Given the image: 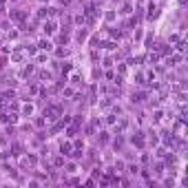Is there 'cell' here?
<instances>
[{"mask_svg":"<svg viewBox=\"0 0 188 188\" xmlns=\"http://www.w3.org/2000/svg\"><path fill=\"white\" fill-rule=\"evenodd\" d=\"M175 137H177V135H175V131H168V129H164L162 131V142H164V146H166V148H173L175 146Z\"/></svg>","mask_w":188,"mask_h":188,"instance_id":"cell-1","label":"cell"},{"mask_svg":"<svg viewBox=\"0 0 188 188\" xmlns=\"http://www.w3.org/2000/svg\"><path fill=\"white\" fill-rule=\"evenodd\" d=\"M131 144L137 146V148H144V144H146V135H144V131H135V133L131 135Z\"/></svg>","mask_w":188,"mask_h":188,"instance_id":"cell-2","label":"cell"},{"mask_svg":"<svg viewBox=\"0 0 188 188\" xmlns=\"http://www.w3.org/2000/svg\"><path fill=\"white\" fill-rule=\"evenodd\" d=\"M60 113H62V106H58V104H51L49 109L45 111V117L49 119V122H53V119H55V115H60Z\"/></svg>","mask_w":188,"mask_h":188,"instance_id":"cell-3","label":"cell"},{"mask_svg":"<svg viewBox=\"0 0 188 188\" xmlns=\"http://www.w3.org/2000/svg\"><path fill=\"white\" fill-rule=\"evenodd\" d=\"M151 49L157 51V55H168V53H173V47H168L166 42H157V45L151 47Z\"/></svg>","mask_w":188,"mask_h":188,"instance_id":"cell-4","label":"cell"},{"mask_svg":"<svg viewBox=\"0 0 188 188\" xmlns=\"http://www.w3.org/2000/svg\"><path fill=\"white\" fill-rule=\"evenodd\" d=\"M159 16V7L155 5V2H148V9H146V18L148 20H155Z\"/></svg>","mask_w":188,"mask_h":188,"instance_id":"cell-5","label":"cell"},{"mask_svg":"<svg viewBox=\"0 0 188 188\" xmlns=\"http://www.w3.org/2000/svg\"><path fill=\"white\" fill-rule=\"evenodd\" d=\"M182 60H184L182 53H170V58L166 60V64H168V66H179V64H182Z\"/></svg>","mask_w":188,"mask_h":188,"instance_id":"cell-6","label":"cell"},{"mask_svg":"<svg viewBox=\"0 0 188 188\" xmlns=\"http://www.w3.org/2000/svg\"><path fill=\"white\" fill-rule=\"evenodd\" d=\"M144 100H146V91H133V95H131V102L133 104H142Z\"/></svg>","mask_w":188,"mask_h":188,"instance_id":"cell-7","label":"cell"},{"mask_svg":"<svg viewBox=\"0 0 188 188\" xmlns=\"http://www.w3.org/2000/svg\"><path fill=\"white\" fill-rule=\"evenodd\" d=\"M9 18H11V20H18V22H22V20L27 18V13H25L22 9H11V11H9Z\"/></svg>","mask_w":188,"mask_h":188,"instance_id":"cell-8","label":"cell"},{"mask_svg":"<svg viewBox=\"0 0 188 188\" xmlns=\"http://www.w3.org/2000/svg\"><path fill=\"white\" fill-rule=\"evenodd\" d=\"M55 27H58V25H55L53 20H47L45 25H42V31H45L47 35H51V33H55Z\"/></svg>","mask_w":188,"mask_h":188,"instance_id":"cell-9","label":"cell"},{"mask_svg":"<svg viewBox=\"0 0 188 188\" xmlns=\"http://www.w3.org/2000/svg\"><path fill=\"white\" fill-rule=\"evenodd\" d=\"M71 151H73V144L62 139V142H60V153H62V155H71Z\"/></svg>","mask_w":188,"mask_h":188,"instance_id":"cell-10","label":"cell"},{"mask_svg":"<svg viewBox=\"0 0 188 188\" xmlns=\"http://www.w3.org/2000/svg\"><path fill=\"white\" fill-rule=\"evenodd\" d=\"M164 170H166V164H164V162H155V164H153V173L157 175V177H162Z\"/></svg>","mask_w":188,"mask_h":188,"instance_id":"cell-11","label":"cell"},{"mask_svg":"<svg viewBox=\"0 0 188 188\" xmlns=\"http://www.w3.org/2000/svg\"><path fill=\"white\" fill-rule=\"evenodd\" d=\"M35 47H38L40 51H53V45H51V40H40Z\"/></svg>","mask_w":188,"mask_h":188,"instance_id":"cell-12","label":"cell"},{"mask_svg":"<svg viewBox=\"0 0 188 188\" xmlns=\"http://www.w3.org/2000/svg\"><path fill=\"white\" fill-rule=\"evenodd\" d=\"M117 137L113 139V148L115 151H122V146H124V137H122V133H115Z\"/></svg>","mask_w":188,"mask_h":188,"instance_id":"cell-13","label":"cell"},{"mask_svg":"<svg viewBox=\"0 0 188 188\" xmlns=\"http://www.w3.org/2000/svg\"><path fill=\"white\" fill-rule=\"evenodd\" d=\"M64 170H66L69 175L78 173V164H75V162H64Z\"/></svg>","mask_w":188,"mask_h":188,"instance_id":"cell-14","label":"cell"},{"mask_svg":"<svg viewBox=\"0 0 188 188\" xmlns=\"http://www.w3.org/2000/svg\"><path fill=\"white\" fill-rule=\"evenodd\" d=\"M126 126H129V117H122V119H119V124H115V133H122Z\"/></svg>","mask_w":188,"mask_h":188,"instance_id":"cell-15","label":"cell"},{"mask_svg":"<svg viewBox=\"0 0 188 188\" xmlns=\"http://www.w3.org/2000/svg\"><path fill=\"white\" fill-rule=\"evenodd\" d=\"M109 35H111V38H115V40H119V38L124 35V31L117 29V27H111V29H109Z\"/></svg>","mask_w":188,"mask_h":188,"instance_id":"cell-16","label":"cell"},{"mask_svg":"<svg viewBox=\"0 0 188 188\" xmlns=\"http://www.w3.org/2000/svg\"><path fill=\"white\" fill-rule=\"evenodd\" d=\"M86 35H89V29H78V33H75V40H78V42H84Z\"/></svg>","mask_w":188,"mask_h":188,"instance_id":"cell-17","label":"cell"},{"mask_svg":"<svg viewBox=\"0 0 188 188\" xmlns=\"http://www.w3.org/2000/svg\"><path fill=\"white\" fill-rule=\"evenodd\" d=\"M148 142H151V144H153V146H157V144H159V137H157V133H155V131H153V129H151V131H148Z\"/></svg>","mask_w":188,"mask_h":188,"instance_id":"cell-18","label":"cell"},{"mask_svg":"<svg viewBox=\"0 0 188 188\" xmlns=\"http://www.w3.org/2000/svg\"><path fill=\"white\" fill-rule=\"evenodd\" d=\"M31 113H33V104L27 102L25 106H22V115H25V117H31Z\"/></svg>","mask_w":188,"mask_h":188,"instance_id":"cell-19","label":"cell"},{"mask_svg":"<svg viewBox=\"0 0 188 188\" xmlns=\"http://www.w3.org/2000/svg\"><path fill=\"white\" fill-rule=\"evenodd\" d=\"M164 119V111H159V109H155V113H153V124H159Z\"/></svg>","mask_w":188,"mask_h":188,"instance_id":"cell-20","label":"cell"},{"mask_svg":"<svg viewBox=\"0 0 188 188\" xmlns=\"http://www.w3.org/2000/svg\"><path fill=\"white\" fill-rule=\"evenodd\" d=\"M109 133H106V131H100V135H98V142L100 144H109Z\"/></svg>","mask_w":188,"mask_h":188,"instance_id":"cell-21","label":"cell"},{"mask_svg":"<svg viewBox=\"0 0 188 188\" xmlns=\"http://www.w3.org/2000/svg\"><path fill=\"white\" fill-rule=\"evenodd\" d=\"M111 106H113V98H104L100 102V109H111Z\"/></svg>","mask_w":188,"mask_h":188,"instance_id":"cell-22","label":"cell"},{"mask_svg":"<svg viewBox=\"0 0 188 188\" xmlns=\"http://www.w3.org/2000/svg\"><path fill=\"white\" fill-rule=\"evenodd\" d=\"M53 166L55 168H62V166H64V155H58V157L53 159Z\"/></svg>","mask_w":188,"mask_h":188,"instance_id":"cell-23","label":"cell"},{"mask_svg":"<svg viewBox=\"0 0 188 188\" xmlns=\"http://www.w3.org/2000/svg\"><path fill=\"white\" fill-rule=\"evenodd\" d=\"M71 84H75V86H82V75L73 73V75H71Z\"/></svg>","mask_w":188,"mask_h":188,"instance_id":"cell-24","label":"cell"},{"mask_svg":"<svg viewBox=\"0 0 188 188\" xmlns=\"http://www.w3.org/2000/svg\"><path fill=\"white\" fill-rule=\"evenodd\" d=\"M131 11H133V5H131V2H126V5L122 7V11H119V13H122V16H129Z\"/></svg>","mask_w":188,"mask_h":188,"instance_id":"cell-25","label":"cell"},{"mask_svg":"<svg viewBox=\"0 0 188 188\" xmlns=\"http://www.w3.org/2000/svg\"><path fill=\"white\" fill-rule=\"evenodd\" d=\"M31 73H33V64H29V66H25V69H22V73H20V75H22V78H29V75Z\"/></svg>","mask_w":188,"mask_h":188,"instance_id":"cell-26","label":"cell"},{"mask_svg":"<svg viewBox=\"0 0 188 188\" xmlns=\"http://www.w3.org/2000/svg\"><path fill=\"white\" fill-rule=\"evenodd\" d=\"M104 122L109 124V126H113L115 122H117V117H115V113H111V115H106V117H104Z\"/></svg>","mask_w":188,"mask_h":188,"instance_id":"cell-27","label":"cell"},{"mask_svg":"<svg viewBox=\"0 0 188 188\" xmlns=\"http://www.w3.org/2000/svg\"><path fill=\"white\" fill-rule=\"evenodd\" d=\"M69 53H71V51L66 49V47H64V49H55V55H58V58H66Z\"/></svg>","mask_w":188,"mask_h":188,"instance_id":"cell-28","label":"cell"},{"mask_svg":"<svg viewBox=\"0 0 188 188\" xmlns=\"http://www.w3.org/2000/svg\"><path fill=\"white\" fill-rule=\"evenodd\" d=\"M104 49H106V51H115V49H117V45H115L113 40H109V42H104Z\"/></svg>","mask_w":188,"mask_h":188,"instance_id":"cell-29","label":"cell"},{"mask_svg":"<svg viewBox=\"0 0 188 188\" xmlns=\"http://www.w3.org/2000/svg\"><path fill=\"white\" fill-rule=\"evenodd\" d=\"M113 173H124V162H115V166H113Z\"/></svg>","mask_w":188,"mask_h":188,"instance_id":"cell-30","label":"cell"},{"mask_svg":"<svg viewBox=\"0 0 188 188\" xmlns=\"http://www.w3.org/2000/svg\"><path fill=\"white\" fill-rule=\"evenodd\" d=\"M60 64H62V73H69V71L73 69V64H71V62H60Z\"/></svg>","mask_w":188,"mask_h":188,"instance_id":"cell-31","label":"cell"},{"mask_svg":"<svg viewBox=\"0 0 188 188\" xmlns=\"http://www.w3.org/2000/svg\"><path fill=\"white\" fill-rule=\"evenodd\" d=\"M11 60H13V62H22V60H25V55L20 53V51H16V53L11 55Z\"/></svg>","mask_w":188,"mask_h":188,"instance_id":"cell-32","label":"cell"},{"mask_svg":"<svg viewBox=\"0 0 188 188\" xmlns=\"http://www.w3.org/2000/svg\"><path fill=\"white\" fill-rule=\"evenodd\" d=\"M40 80H51L53 75H51V71H40V75H38Z\"/></svg>","mask_w":188,"mask_h":188,"instance_id":"cell-33","label":"cell"},{"mask_svg":"<svg viewBox=\"0 0 188 188\" xmlns=\"http://www.w3.org/2000/svg\"><path fill=\"white\" fill-rule=\"evenodd\" d=\"M129 173L131 175H139V166H137V164H131V166H129Z\"/></svg>","mask_w":188,"mask_h":188,"instance_id":"cell-34","label":"cell"},{"mask_svg":"<svg viewBox=\"0 0 188 188\" xmlns=\"http://www.w3.org/2000/svg\"><path fill=\"white\" fill-rule=\"evenodd\" d=\"M102 75H104V71L95 66V69H93V78H95V80H102Z\"/></svg>","mask_w":188,"mask_h":188,"instance_id":"cell-35","label":"cell"},{"mask_svg":"<svg viewBox=\"0 0 188 188\" xmlns=\"http://www.w3.org/2000/svg\"><path fill=\"white\" fill-rule=\"evenodd\" d=\"M49 16V7H42V9L38 11V18H47Z\"/></svg>","mask_w":188,"mask_h":188,"instance_id":"cell-36","label":"cell"},{"mask_svg":"<svg viewBox=\"0 0 188 188\" xmlns=\"http://www.w3.org/2000/svg\"><path fill=\"white\" fill-rule=\"evenodd\" d=\"M144 80H146L144 73H135V82H137V84H144Z\"/></svg>","mask_w":188,"mask_h":188,"instance_id":"cell-37","label":"cell"},{"mask_svg":"<svg viewBox=\"0 0 188 188\" xmlns=\"http://www.w3.org/2000/svg\"><path fill=\"white\" fill-rule=\"evenodd\" d=\"M155 155H157V157H159V159H162V157H164V155H166V146H159V148H157V151H155Z\"/></svg>","mask_w":188,"mask_h":188,"instance_id":"cell-38","label":"cell"},{"mask_svg":"<svg viewBox=\"0 0 188 188\" xmlns=\"http://www.w3.org/2000/svg\"><path fill=\"white\" fill-rule=\"evenodd\" d=\"M142 164H144V166H148V164H151V155L148 153H142Z\"/></svg>","mask_w":188,"mask_h":188,"instance_id":"cell-39","label":"cell"},{"mask_svg":"<svg viewBox=\"0 0 188 188\" xmlns=\"http://www.w3.org/2000/svg\"><path fill=\"white\" fill-rule=\"evenodd\" d=\"M73 148H80V151H84V139H75Z\"/></svg>","mask_w":188,"mask_h":188,"instance_id":"cell-40","label":"cell"},{"mask_svg":"<svg viewBox=\"0 0 188 188\" xmlns=\"http://www.w3.org/2000/svg\"><path fill=\"white\" fill-rule=\"evenodd\" d=\"M84 133H86V135H93V133H95V126H93V124H86Z\"/></svg>","mask_w":188,"mask_h":188,"instance_id":"cell-41","label":"cell"},{"mask_svg":"<svg viewBox=\"0 0 188 188\" xmlns=\"http://www.w3.org/2000/svg\"><path fill=\"white\" fill-rule=\"evenodd\" d=\"M113 66V58H104V69H111Z\"/></svg>","mask_w":188,"mask_h":188,"instance_id":"cell-42","label":"cell"},{"mask_svg":"<svg viewBox=\"0 0 188 188\" xmlns=\"http://www.w3.org/2000/svg\"><path fill=\"white\" fill-rule=\"evenodd\" d=\"M184 49H186V42H184V40H177V51L182 53Z\"/></svg>","mask_w":188,"mask_h":188,"instance_id":"cell-43","label":"cell"},{"mask_svg":"<svg viewBox=\"0 0 188 188\" xmlns=\"http://www.w3.org/2000/svg\"><path fill=\"white\" fill-rule=\"evenodd\" d=\"M157 60H159L157 53H148V62H151V64H153V62H157Z\"/></svg>","mask_w":188,"mask_h":188,"instance_id":"cell-44","label":"cell"},{"mask_svg":"<svg viewBox=\"0 0 188 188\" xmlns=\"http://www.w3.org/2000/svg\"><path fill=\"white\" fill-rule=\"evenodd\" d=\"M142 60H144V58H129V64H131V66H135L137 62H142Z\"/></svg>","mask_w":188,"mask_h":188,"instance_id":"cell-45","label":"cell"},{"mask_svg":"<svg viewBox=\"0 0 188 188\" xmlns=\"http://www.w3.org/2000/svg\"><path fill=\"white\" fill-rule=\"evenodd\" d=\"M82 22H84V13H78L75 16V25H82Z\"/></svg>","mask_w":188,"mask_h":188,"instance_id":"cell-46","label":"cell"},{"mask_svg":"<svg viewBox=\"0 0 188 188\" xmlns=\"http://www.w3.org/2000/svg\"><path fill=\"white\" fill-rule=\"evenodd\" d=\"M35 126H38V129H42V126H45V115H42V117H38V119H35Z\"/></svg>","mask_w":188,"mask_h":188,"instance_id":"cell-47","label":"cell"},{"mask_svg":"<svg viewBox=\"0 0 188 188\" xmlns=\"http://www.w3.org/2000/svg\"><path fill=\"white\" fill-rule=\"evenodd\" d=\"M35 51H38V47H35V45H29V47H27V53H31V55H33Z\"/></svg>","mask_w":188,"mask_h":188,"instance_id":"cell-48","label":"cell"},{"mask_svg":"<svg viewBox=\"0 0 188 188\" xmlns=\"http://www.w3.org/2000/svg\"><path fill=\"white\" fill-rule=\"evenodd\" d=\"M104 18H106V20H109V22H113V20H115V13H113V11H109V13H106V16H104Z\"/></svg>","mask_w":188,"mask_h":188,"instance_id":"cell-49","label":"cell"},{"mask_svg":"<svg viewBox=\"0 0 188 188\" xmlns=\"http://www.w3.org/2000/svg\"><path fill=\"white\" fill-rule=\"evenodd\" d=\"M27 162H29V164H38V157H35V155H29V157H27Z\"/></svg>","mask_w":188,"mask_h":188,"instance_id":"cell-50","label":"cell"},{"mask_svg":"<svg viewBox=\"0 0 188 188\" xmlns=\"http://www.w3.org/2000/svg\"><path fill=\"white\" fill-rule=\"evenodd\" d=\"M22 131H25V133L29 131V133H31V131H33V126H31V124H22Z\"/></svg>","mask_w":188,"mask_h":188,"instance_id":"cell-51","label":"cell"},{"mask_svg":"<svg viewBox=\"0 0 188 188\" xmlns=\"http://www.w3.org/2000/svg\"><path fill=\"white\" fill-rule=\"evenodd\" d=\"M91 60H93V62H98V51H95V49L91 51Z\"/></svg>","mask_w":188,"mask_h":188,"instance_id":"cell-52","label":"cell"},{"mask_svg":"<svg viewBox=\"0 0 188 188\" xmlns=\"http://www.w3.org/2000/svg\"><path fill=\"white\" fill-rule=\"evenodd\" d=\"M13 38H18V31H11L9 29V40H13Z\"/></svg>","mask_w":188,"mask_h":188,"instance_id":"cell-53","label":"cell"},{"mask_svg":"<svg viewBox=\"0 0 188 188\" xmlns=\"http://www.w3.org/2000/svg\"><path fill=\"white\" fill-rule=\"evenodd\" d=\"M104 75H106V78H109V80H113V78H115V73H113V71H111V69L106 71V73H104Z\"/></svg>","mask_w":188,"mask_h":188,"instance_id":"cell-54","label":"cell"},{"mask_svg":"<svg viewBox=\"0 0 188 188\" xmlns=\"http://www.w3.org/2000/svg\"><path fill=\"white\" fill-rule=\"evenodd\" d=\"M29 93H38V86H35V84H29Z\"/></svg>","mask_w":188,"mask_h":188,"instance_id":"cell-55","label":"cell"},{"mask_svg":"<svg viewBox=\"0 0 188 188\" xmlns=\"http://www.w3.org/2000/svg\"><path fill=\"white\" fill-rule=\"evenodd\" d=\"M93 177H102V170H100V168H93Z\"/></svg>","mask_w":188,"mask_h":188,"instance_id":"cell-56","label":"cell"},{"mask_svg":"<svg viewBox=\"0 0 188 188\" xmlns=\"http://www.w3.org/2000/svg\"><path fill=\"white\" fill-rule=\"evenodd\" d=\"M0 109H2V102H0Z\"/></svg>","mask_w":188,"mask_h":188,"instance_id":"cell-57","label":"cell"},{"mask_svg":"<svg viewBox=\"0 0 188 188\" xmlns=\"http://www.w3.org/2000/svg\"><path fill=\"white\" fill-rule=\"evenodd\" d=\"M11 2H16V0H11Z\"/></svg>","mask_w":188,"mask_h":188,"instance_id":"cell-58","label":"cell"}]
</instances>
